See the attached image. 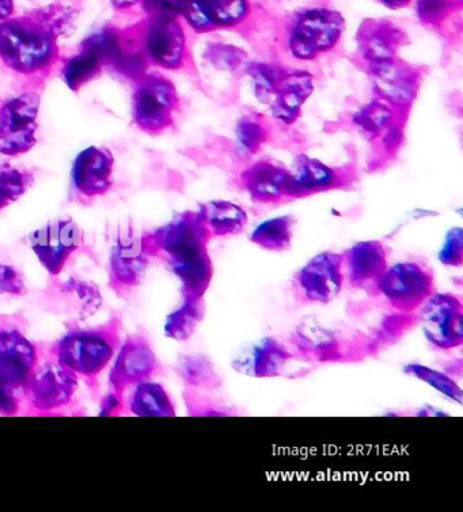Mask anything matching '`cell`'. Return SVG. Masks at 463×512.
<instances>
[{
    "label": "cell",
    "mask_w": 463,
    "mask_h": 512,
    "mask_svg": "<svg viewBox=\"0 0 463 512\" xmlns=\"http://www.w3.org/2000/svg\"><path fill=\"white\" fill-rule=\"evenodd\" d=\"M58 33L36 18H9L0 24V58L11 70L33 75L58 59Z\"/></svg>",
    "instance_id": "obj_1"
},
{
    "label": "cell",
    "mask_w": 463,
    "mask_h": 512,
    "mask_svg": "<svg viewBox=\"0 0 463 512\" xmlns=\"http://www.w3.org/2000/svg\"><path fill=\"white\" fill-rule=\"evenodd\" d=\"M345 32V18L330 7H306L284 24V47L296 62L311 63L335 51Z\"/></svg>",
    "instance_id": "obj_2"
},
{
    "label": "cell",
    "mask_w": 463,
    "mask_h": 512,
    "mask_svg": "<svg viewBox=\"0 0 463 512\" xmlns=\"http://www.w3.org/2000/svg\"><path fill=\"white\" fill-rule=\"evenodd\" d=\"M180 109L176 86L161 74H144L134 91L135 124L147 134H161L174 124V115Z\"/></svg>",
    "instance_id": "obj_3"
},
{
    "label": "cell",
    "mask_w": 463,
    "mask_h": 512,
    "mask_svg": "<svg viewBox=\"0 0 463 512\" xmlns=\"http://www.w3.org/2000/svg\"><path fill=\"white\" fill-rule=\"evenodd\" d=\"M363 71L370 79L374 97L392 105L398 112L411 113L423 85V67L406 62L400 56L389 62L363 67Z\"/></svg>",
    "instance_id": "obj_4"
},
{
    "label": "cell",
    "mask_w": 463,
    "mask_h": 512,
    "mask_svg": "<svg viewBox=\"0 0 463 512\" xmlns=\"http://www.w3.org/2000/svg\"><path fill=\"white\" fill-rule=\"evenodd\" d=\"M377 291L397 312L411 314L434 294V273L416 261H402L387 267L379 279Z\"/></svg>",
    "instance_id": "obj_5"
},
{
    "label": "cell",
    "mask_w": 463,
    "mask_h": 512,
    "mask_svg": "<svg viewBox=\"0 0 463 512\" xmlns=\"http://www.w3.org/2000/svg\"><path fill=\"white\" fill-rule=\"evenodd\" d=\"M117 348V337L109 329L70 333L59 341L56 356L74 374L94 377L108 366Z\"/></svg>",
    "instance_id": "obj_6"
},
{
    "label": "cell",
    "mask_w": 463,
    "mask_h": 512,
    "mask_svg": "<svg viewBox=\"0 0 463 512\" xmlns=\"http://www.w3.org/2000/svg\"><path fill=\"white\" fill-rule=\"evenodd\" d=\"M142 44L144 56L154 66L170 71L191 66L187 34L178 17H150Z\"/></svg>",
    "instance_id": "obj_7"
},
{
    "label": "cell",
    "mask_w": 463,
    "mask_h": 512,
    "mask_svg": "<svg viewBox=\"0 0 463 512\" xmlns=\"http://www.w3.org/2000/svg\"><path fill=\"white\" fill-rule=\"evenodd\" d=\"M211 235L197 212L187 211L142 240L144 252L163 253L168 261L208 250Z\"/></svg>",
    "instance_id": "obj_8"
},
{
    "label": "cell",
    "mask_w": 463,
    "mask_h": 512,
    "mask_svg": "<svg viewBox=\"0 0 463 512\" xmlns=\"http://www.w3.org/2000/svg\"><path fill=\"white\" fill-rule=\"evenodd\" d=\"M39 94L24 93L11 98L0 108V154L18 157L36 144L39 120Z\"/></svg>",
    "instance_id": "obj_9"
},
{
    "label": "cell",
    "mask_w": 463,
    "mask_h": 512,
    "mask_svg": "<svg viewBox=\"0 0 463 512\" xmlns=\"http://www.w3.org/2000/svg\"><path fill=\"white\" fill-rule=\"evenodd\" d=\"M177 9L197 34L239 29L253 13L250 0H177Z\"/></svg>",
    "instance_id": "obj_10"
},
{
    "label": "cell",
    "mask_w": 463,
    "mask_h": 512,
    "mask_svg": "<svg viewBox=\"0 0 463 512\" xmlns=\"http://www.w3.org/2000/svg\"><path fill=\"white\" fill-rule=\"evenodd\" d=\"M287 200L306 199L320 193L340 191L354 185L356 172L349 168L326 165L307 154H298L292 161Z\"/></svg>",
    "instance_id": "obj_11"
},
{
    "label": "cell",
    "mask_w": 463,
    "mask_h": 512,
    "mask_svg": "<svg viewBox=\"0 0 463 512\" xmlns=\"http://www.w3.org/2000/svg\"><path fill=\"white\" fill-rule=\"evenodd\" d=\"M420 314L425 339L438 350L449 351L463 344V306L453 294H432Z\"/></svg>",
    "instance_id": "obj_12"
},
{
    "label": "cell",
    "mask_w": 463,
    "mask_h": 512,
    "mask_svg": "<svg viewBox=\"0 0 463 512\" xmlns=\"http://www.w3.org/2000/svg\"><path fill=\"white\" fill-rule=\"evenodd\" d=\"M355 43V60L363 68L400 58L402 48L409 43V37L393 21L367 18L359 26Z\"/></svg>",
    "instance_id": "obj_13"
},
{
    "label": "cell",
    "mask_w": 463,
    "mask_h": 512,
    "mask_svg": "<svg viewBox=\"0 0 463 512\" xmlns=\"http://www.w3.org/2000/svg\"><path fill=\"white\" fill-rule=\"evenodd\" d=\"M29 242L41 265L55 276L63 271L71 254L81 245L82 233L70 218L52 219L33 231Z\"/></svg>",
    "instance_id": "obj_14"
},
{
    "label": "cell",
    "mask_w": 463,
    "mask_h": 512,
    "mask_svg": "<svg viewBox=\"0 0 463 512\" xmlns=\"http://www.w3.org/2000/svg\"><path fill=\"white\" fill-rule=\"evenodd\" d=\"M296 284L303 298L313 303H330L344 287L343 254L322 252L314 256L296 273Z\"/></svg>",
    "instance_id": "obj_15"
},
{
    "label": "cell",
    "mask_w": 463,
    "mask_h": 512,
    "mask_svg": "<svg viewBox=\"0 0 463 512\" xmlns=\"http://www.w3.org/2000/svg\"><path fill=\"white\" fill-rule=\"evenodd\" d=\"M294 359V354L279 340L263 337L239 351L231 360V367L246 377L273 378L282 375Z\"/></svg>",
    "instance_id": "obj_16"
},
{
    "label": "cell",
    "mask_w": 463,
    "mask_h": 512,
    "mask_svg": "<svg viewBox=\"0 0 463 512\" xmlns=\"http://www.w3.org/2000/svg\"><path fill=\"white\" fill-rule=\"evenodd\" d=\"M36 348L15 331L0 332V388H26L36 371Z\"/></svg>",
    "instance_id": "obj_17"
},
{
    "label": "cell",
    "mask_w": 463,
    "mask_h": 512,
    "mask_svg": "<svg viewBox=\"0 0 463 512\" xmlns=\"http://www.w3.org/2000/svg\"><path fill=\"white\" fill-rule=\"evenodd\" d=\"M239 187L257 204H279L287 200L290 169L269 159H258L242 170Z\"/></svg>",
    "instance_id": "obj_18"
},
{
    "label": "cell",
    "mask_w": 463,
    "mask_h": 512,
    "mask_svg": "<svg viewBox=\"0 0 463 512\" xmlns=\"http://www.w3.org/2000/svg\"><path fill=\"white\" fill-rule=\"evenodd\" d=\"M77 388V374L60 363H48L34 371L26 386L30 402L41 411H49L68 404Z\"/></svg>",
    "instance_id": "obj_19"
},
{
    "label": "cell",
    "mask_w": 463,
    "mask_h": 512,
    "mask_svg": "<svg viewBox=\"0 0 463 512\" xmlns=\"http://www.w3.org/2000/svg\"><path fill=\"white\" fill-rule=\"evenodd\" d=\"M290 344L295 358L307 362H339L344 359L340 336L316 318H306L291 333Z\"/></svg>",
    "instance_id": "obj_20"
},
{
    "label": "cell",
    "mask_w": 463,
    "mask_h": 512,
    "mask_svg": "<svg viewBox=\"0 0 463 512\" xmlns=\"http://www.w3.org/2000/svg\"><path fill=\"white\" fill-rule=\"evenodd\" d=\"M158 367L153 348L144 339L129 337L121 347L115 366L110 373V383L117 396L129 386L138 385L153 377Z\"/></svg>",
    "instance_id": "obj_21"
},
{
    "label": "cell",
    "mask_w": 463,
    "mask_h": 512,
    "mask_svg": "<svg viewBox=\"0 0 463 512\" xmlns=\"http://www.w3.org/2000/svg\"><path fill=\"white\" fill-rule=\"evenodd\" d=\"M115 158L106 149L91 146L75 158L71 170L72 187L81 195H105L112 188Z\"/></svg>",
    "instance_id": "obj_22"
},
{
    "label": "cell",
    "mask_w": 463,
    "mask_h": 512,
    "mask_svg": "<svg viewBox=\"0 0 463 512\" xmlns=\"http://www.w3.org/2000/svg\"><path fill=\"white\" fill-rule=\"evenodd\" d=\"M314 75L302 68L287 67L275 97L268 105L273 119L284 125L295 124L301 119L303 106L313 94Z\"/></svg>",
    "instance_id": "obj_23"
},
{
    "label": "cell",
    "mask_w": 463,
    "mask_h": 512,
    "mask_svg": "<svg viewBox=\"0 0 463 512\" xmlns=\"http://www.w3.org/2000/svg\"><path fill=\"white\" fill-rule=\"evenodd\" d=\"M343 259L349 283L367 291L377 290L379 279L389 267L385 245L379 241L356 242Z\"/></svg>",
    "instance_id": "obj_24"
},
{
    "label": "cell",
    "mask_w": 463,
    "mask_h": 512,
    "mask_svg": "<svg viewBox=\"0 0 463 512\" xmlns=\"http://www.w3.org/2000/svg\"><path fill=\"white\" fill-rule=\"evenodd\" d=\"M168 263L174 275L180 279L184 297L204 298L214 279V264L208 250Z\"/></svg>",
    "instance_id": "obj_25"
},
{
    "label": "cell",
    "mask_w": 463,
    "mask_h": 512,
    "mask_svg": "<svg viewBox=\"0 0 463 512\" xmlns=\"http://www.w3.org/2000/svg\"><path fill=\"white\" fill-rule=\"evenodd\" d=\"M201 219L211 238L233 237L241 234L248 225V212L239 204L227 200H212L201 206Z\"/></svg>",
    "instance_id": "obj_26"
},
{
    "label": "cell",
    "mask_w": 463,
    "mask_h": 512,
    "mask_svg": "<svg viewBox=\"0 0 463 512\" xmlns=\"http://www.w3.org/2000/svg\"><path fill=\"white\" fill-rule=\"evenodd\" d=\"M147 253L144 252L143 242L129 237L120 240L113 249L110 269L112 278L119 286L132 287L139 284L147 268Z\"/></svg>",
    "instance_id": "obj_27"
},
{
    "label": "cell",
    "mask_w": 463,
    "mask_h": 512,
    "mask_svg": "<svg viewBox=\"0 0 463 512\" xmlns=\"http://www.w3.org/2000/svg\"><path fill=\"white\" fill-rule=\"evenodd\" d=\"M409 117L406 113L398 112L392 105L374 97L373 100L360 106L352 113L349 123L368 143H374L400 117Z\"/></svg>",
    "instance_id": "obj_28"
},
{
    "label": "cell",
    "mask_w": 463,
    "mask_h": 512,
    "mask_svg": "<svg viewBox=\"0 0 463 512\" xmlns=\"http://www.w3.org/2000/svg\"><path fill=\"white\" fill-rule=\"evenodd\" d=\"M176 373L185 385L204 393L218 392L223 379L216 371L215 364L203 354L180 355L176 362Z\"/></svg>",
    "instance_id": "obj_29"
},
{
    "label": "cell",
    "mask_w": 463,
    "mask_h": 512,
    "mask_svg": "<svg viewBox=\"0 0 463 512\" xmlns=\"http://www.w3.org/2000/svg\"><path fill=\"white\" fill-rule=\"evenodd\" d=\"M129 409L140 417H174L176 408L168 392L159 383H138L129 400Z\"/></svg>",
    "instance_id": "obj_30"
},
{
    "label": "cell",
    "mask_w": 463,
    "mask_h": 512,
    "mask_svg": "<svg viewBox=\"0 0 463 512\" xmlns=\"http://www.w3.org/2000/svg\"><path fill=\"white\" fill-rule=\"evenodd\" d=\"M295 221L291 215H280L261 222L250 234V242L267 252L290 249L294 238Z\"/></svg>",
    "instance_id": "obj_31"
},
{
    "label": "cell",
    "mask_w": 463,
    "mask_h": 512,
    "mask_svg": "<svg viewBox=\"0 0 463 512\" xmlns=\"http://www.w3.org/2000/svg\"><path fill=\"white\" fill-rule=\"evenodd\" d=\"M234 135L239 154L245 158H252L260 153L271 139V127L258 113H246L239 117L235 124Z\"/></svg>",
    "instance_id": "obj_32"
},
{
    "label": "cell",
    "mask_w": 463,
    "mask_h": 512,
    "mask_svg": "<svg viewBox=\"0 0 463 512\" xmlns=\"http://www.w3.org/2000/svg\"><path fill=\"white\" fill-rule=\"evenodd\" d=\"M249 62L248 52L234 44L212 41L203 51L204 66L220 74L244 77Z\"/></svg>",
    "instance_id": "obj_33"
},
{
    "label": "cell",
    "mask_w": 463,
    "mask_h": 512,
    "mask_svg": "<svg viewBox=\"0 0 463 512\" xmlns=\"http://www.w3.org/2000/svg\"><path fill=\"white\" fill-rule=\"evenodd\" d=\"M204 313V298L184 297L181 306L166 318L165 335L177 341L191 339L203 322Z\"/></svg>",
    "instance_id": "obj_34"
},
{
    "label": "cell",
    "mask_w": 463,
    "mask_h": 512,
    "mask_svg": "<svg viewBox=\"0 0 463 512\" xmlns=\"http://www.w3.org/2000/svg\"><path fill=\"white\" fill-rule=\"evenodd\" d=\"M287 67L272 62H249L244 77L249 79L254 96L261 104L269 105L275 97L277 89Z\"/></svg>",
    "instance_id": "obj_35"
},
{
    "label": "cell",
    "mask_w": 463,
    "mask_h": 512,
    "mask_svg": "<svg viewBox=\"0 0 463 512\" xmlns=\"http://www.w3.org/2000/svg\"><path fill=\"white\" fill-rule=\"evenodd\" d=\"M102 67H105L104 60L97 53L81 48L78 55L72 56L64 64L62 77L72 91H78L91 79L96 78Z\"/></svg>",
    "instance_id": "obj_36"
},
{
    "label": "cell",
    "mask_w": 463,
    "mask_h": 512,
    "mask_svg": "<svg viewBox=\"0 0 463 512\" xmlns=\"http://www.w3.org/2000/svg\"><path fill=\"white\" fill-rule=\"evenodd\" d=\"M404 373L438 390L439 393L450 398L451 401L457 402L459 405L462 404L463 390L461 386L443 371L431 369V367L424 366V364L411 363L406 364Z\"/></svg>",
    "instance_id": "obj_37"
},
{
    "label": "cell",
    "mask_w": 463,
    "mask_h": 512,
    "mask_svg": "<svg viewBox=\"0 0 463 512\" xmlns=\"http://www.w3.org/2000/svg\"><path fill=\"white\" fill-rule=\"evenodd\" d=\"M33 184L32 173L14 166H0V211L20 199Z\"/></svg>",
    "instance_id": "obj_38"
},
{
    "label": "cell",
    "mask_w": 463,
    "mask_h": 512,
    "mask_svg": "<svg viewBox=\"0 0 463 512\" xmlns=\"http://www.w3.org/2000/svg\"><path fill=\"white\" fill-rule=\"evenodd\" d=\"M63 295H66L72 309L77 310L79 316L86 318L100 309L102 303L101 292L94 284L70 280L64 284Z\"/></svg>",
    "instance_id": "obj_39"
},
{
    "label": "cell",
    "mask_w": 463,
    "mask_h": 512,
    "mask_svg": "<svg viewBox=\"0 0 463 512\" xmlns=\"http://www.w3.org/2000/svg\"><path fill=\"white\" fill-rule=\"evenodd\" d=\"M415 3L421 25L432 30L442 28L455 13L462 10V0H415Z\"/></svg>",
    "instance_id": "obj_40"
},
{
    "label": "cell",
    "mask_w": 463,
    "mask_h": 512,
    "mask_svg": "<svg viewBox=\"0 0 463 512\" xmlns=\"http://www.w3.org/2000/svg\"><path fill=\"white\" fill-rule=\"evenodd\" d=\"M406 123H408V117H400L374 143H371L377 146L378 157L375 163L389 162L397 157L405 142Z\"/></svg>",
    "instance_id": "obj_41"
},
{
    "label": "cell",
    "mask_w": 463,
    "mask_h": 512,
    "mask_svg": "<svg viewBox=\"0 0 463 512\" xmlns=\"http://www.w3.org/2000/svg\"><path fill=\"white\" fill-rule=\"evenodd\" d=\"M439 261L446 267H461L463 263L462 227H454L446 234L442 248L439 250Z\"/></svg>",
    "instance_id": "obj_42"
},
{
    "label": "cell",
    "mask_w": 463,
    "mask_h": 512,
    "mask_svg": "<svg viewBox=\"0 0 463 512\" xmlns=\"http://www.w3.org/2000/svg\"><path fill=\"white\" fill-rule=\"evenodd\" d=\"M26 292L25 280L17 268L9 264L0 263V297L2 295H24Z\"/></svg>",
    "instance_id": "obj_43"
},
{
    "label": "cell",
    "mask_w": 463,
    "mask_h": 512,
    "mask_svg": "<svg viewBox=\"0 0 463 512\" xmlns=\"http://www.w3.org/2000/svg\"><path fill=\"white\" fill-rule=\"evenodd\" d=\"M142 2L144 11L150 17H178L177 0H142Z\"/></svg>",
    "instance_id": "obj_44"
},
{
    "label": "cell",
    "mask_w": 463,
    "mask_h": 512,
    "mask_svg": "<svg viewBox=\"0 0 463 512\" xmlns=\"http://www.w3.org/2000/svg\"><path fill=\"white\" fill-rule=\"evenodd\" d=\"M11 393L13 392H10V390L0 388V413L14 415L17 412L18 402Z\"/></svg>",
    "instance_id": "obj_45"
},
{
    "label": "cell",
    "mask_w": 463,
    "mask_h": 512,
    "mask_svg": "<svg viewBox=\"0 0 463 512\" xmlns=\"http://www.w3.org/2000/svg\"><path fill=\"white\" fill-rule=\"evenodd\" d=\"M120 396L112 394V396L106 397L104 404H102L101 416H108L115 413L116 409L120 407Z\"/></svg>",
    "instance_id": "obj_46"
},
{
    "label": "cell",
    "mask_w": 463,
    "mask_h": 512,
    "mask_svg": "<svg viewBox=\"0 0 463 512\" xmlns=\"http://www.w3.org/2000/svg\"><path fill=\"white\" fill-rule=\"evenodd\" d=\"M375 2L386 7V9L401 10L405 9V7L411 6L415 0H375Z\"/></svg>",
    "instance_id": "obj_47"
},
{
    "label": "cell",
    "mask_w": 463,
    "mask_h": 512,
    "mask_svg": "<svg viewBox=\"0 0 463 512\" xmlns=\"http://www.w3.org/2000/svg\"><path fill=\"white\" fill-rule=\"evenodd\" d=\"M14 13V0H0V22L9 20Z\"/></svg>",
    "instance_id": "obj_48"
},
{
    "label": "cell",
    "mask_w": 463,
    "mask_h": 512,
    "mask_svg": "<svg viewBox=\"0 0 463 512\" xmlns=\"http://www.w3.org/2000/svg\"><path fill=\"white\" fill-rule=\"evenodd\" d=\"M110 2H112L113 7L117 10H127L138 5L142 0H110Z\"/></svg>",
    "instance_id": "obj_49"
},
{
    "label": "cell",
    "mask_w": 463,
    "mask_h": 512,
    "mask_svg": "<svg viewBox=\"0 0 463 512\" xmlns=\"http://www.w3.org/2000/svg\"><path fill=\"white\" fill-rule=\"evenodd\" d=\"M417 416H421V417H424V416L440 417V416H449V415H447L446 412L440 411V409H435V408L430 407V405H425V407L423 409H420V411L417 412Z\"/></svg>",
    "instance_id": "obj_50"
}]
</instances>
